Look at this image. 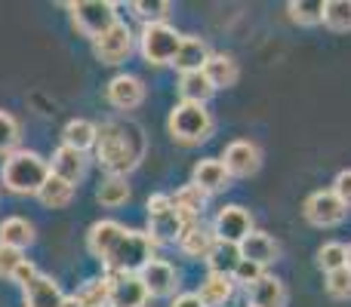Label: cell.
<instances>
[{"instance_id":"1","label":"cell","mask_w":351,"mask_h":307,"mask_svg":"<svg viewBox=\"0 0 351 307\" xmlns=\"http://www.w3.org/2000/svg\"><path fill=\"white\" fill-rule=\"evenodd\" d=\"M90 252L99 261H105L111 273H139L154 258V240L142 230H130L121 222H96L86 234Z\"/></svg>"},{"instance_id":"2","label":"cell","mask_w":351,"mask_h":307,"mask_svg":"<svg viewBox=\"0 0 351 307\" xmlns=\"http://www.w3.org/2000/svg\"><path fill=\"white\" fill-rule=\"evenodd\" d=\"M145 154V135L136 123H102L96 139V160L108 175L127 178Z\"/></svg>"},{"instance_id":"3","label":"cell","mask_w":351,"mask_h":307,"mask_svg":"<svg viewBox=\"0 0 351 307\" xmlns=\"http://www.w3.org/2000/svg\"><path fill=\"white\" fill-rule=\"evenodd\" d=\"M0 178L12 193H37L49 178V160L37 151H12L0 166Z\"/></svg>"},{"instance_id":"4","label":"cell","mask_w":351,"mask_h":307,"mask_svg":"<svg viewBox=\"0 0 351 307\" xmlns=\"http://www.w3.org/2000/svg\"><path fill=\"white\" fill-rule=\"evenodd\" d=\"M167 129H170L173 142H179V145H200V142H206L213 135L216 123H213V114L206 111V105L179 102L170 111Z\"/></svg>"},{"instance_id":"5","label":"cell","mask_w":351,"mask_h":307,"mask_svg":"<svg viewBox=\"0 0 351 307\" xmlns=\"http://www.w3.org/2000/svg\"><path fill=\"white\" fill-rule=\"evenodd\" d=\"M179 43H182V34L167 22L145 25L139 34V49L145 55V62H152V65H173L176 53H179Z\"/></svg>"},{"instance_id":"6","label":"cell","mask_w":351,"mask_h":307,"mask_svg":"<svg viewBox=\"0 0 351 307\" xmlns=\"http://www.w3.org/2000/svg\"><path fill=\"white\" fill-rule=\"evenodd\" d=\"M71 10V22L80 34L86 37H102L111 25L117 22V12H114V3L108 0H77V3H68Z\"/></svg>"},{"instance_id":"7","label":"cell","mask_w":351,"mask_h":307,"mask_svg":"<svg viewBox=\"0 0 351 307\" xmlns=\"http://www.w3.org/2000/svg\"><path fill=\"white\" fill-rule=\"evenodd\" d=\"M302 215L308 224L315 228H336V224L346 222L348 206L336 197L333 191H315L308 193V200L302 203Z\"/></svg>"},{"instance_id":"8","label":"cell","mask_w":351,"mask_h":307,"mask_svg":"<svg viewBox=\"0 0 351 307\" xmlns=\"http://www.w3.org/2000/svg\"><path fill=\"white\" fill-rule=\"evenodd\" d=\"M213 234L219 243H231V246H241L250 234H253V215H250L243 206H222L213 218Z\"/></svg>"},{"instance_id":"9","label":"cell","mask_w":351,"mask_h":307,"mask_svg":"<svg viewBox=\"0 0 351 307\" xmlns=\"http://www.w3.org/2000/svg\"><path fill=\"white\" fill-rule=\"evenodd\" d=\"M93 49H96V59L102 65H121V62H127V55L133 53V31H130V25L114 22L102 37L93 40Z\"/></svg>"},{"instance_id":"10","label":"cell","mask_w":351,"mask_h":307,"mask_svg":"<svg viewBox=\"0 0 351 307\" xmlns=\"http://www.w3.org/2000/svg\"><path fill=\"white\" fill-rule=\"evenodd\" d=\"M222 166L231 178H250V175H256L262 166L259 145H256V142H247V139L231 142V145L222 151Z\"/></svg>"},{"instance_id":"11","label":"cell","mask_w":351,"mask_h":307,"mask_svg":"<svg viewBox=\"0 0 351 307\" xmlns=\"http://www.w3.org/2000/svg\"><path fill=\"white\" fill-rule=\"evenodd\" d=\"M111 289H108V304L111 307H145L148 289L142 286L139 273H111Z\"/></svg>"},{"instance_id":"12","label":"cell","mask_w":351,"mask_h":307,"mask_svg":"<svg viewBox=\"0 0 351 307\" xmlns=\"http://www.w3.org/2000/svg\"><path fill=\"white\" fill-rule=\"evenodd\" d=\"M139 280L142 286L148 289V295L152 298H167L176 292V286H179V273H176V267L170 261L164 258H152L145 267L139 271Z\"/></svg>"},{"instance_id":"13","label":"cell","mask_w":351,"mask_h":307,"mask_svg":"<svg viewBox=\"0 0 351 307\" xmlns=\"http://www.w3.org/2000/svg\"><path fill=\"white\" fill-rule=\"evenodd\" d=\"M22 295H25V307H62V302H65L62 286L47 273H34L22 286Z\"/></svg>"},{"instance_id":"14","label":"cell","mask_w":351,"mask_h":307,"mask_svg":"<svg viewBox=\"0 0 351 307\" xmlns=\"http://www.w3.org/2000/svg\"><path fill=\"white\" fill-rule=\"evenodd\" d=\"M105 96H108V102L114 105L117 111H133V108H139L142 98H145V86H142V80L133 77V74H117V77H111Z\"/></svg>"},{"instance_id":"15","label":"cell","mask_w":351,"mask_h":307,"mask_svg":"<svg viewBox=\"0 0 351 307\" xmlns=\"http://www.w3.org/2000/svg\"><path fill=\"white\" fill-rule=\"evenodd\" d=\"M237 249H241L243 261H253V265H259V267H268L271 261L280 258V243L274 240L271 234H265V230H253Z\"/></svg>"},{"instance_id":"16","label":"cell","mask_w":351,"mask_h":307,"mask_svg":"<svg viewBox=\"0 0 351 307\" xmlns=\"http://www.w3.org/2000/svg\"><path fill=\"white\" fill-rule=\"evenodd\" d=\"M191 185H197L200 191L210 197V193H219L225 191V187L231 185V175L225 172L222 160H216V157H206V160H197L191 169Z\"/></svg>"},{"instance_id":"17","label":"cell","mask_w":351,"mask_h":307,"mask_svg":"<svg viewBox=\"0 0 351 307\" xmlns=\"http://www.w3.org/2000/svg\"><path fill=\"white\" fill-rule=\"evenodd\" d=\"M49 172L56 175V178L68 181V185H77L80 178L86 175V157L80 151H74V148L62 145L53 151V160H49Z\"/></svg>"},{"instance_id":"18","label":"cell","mask_w":351,"mask_h":307,"mask_svg":"<svg viewBox=\"0 0 351 307\" xmlns=\"http://www.w3.org/2000/svg\"><path fill=\"white\" fill-rule=\"evenodd\" d=\"M213 246H216V234H213V228H206L204 222L185 224V230H182V237H179V249L188 255V258L206 261V255L213 252Z\"/></svg>"},{"instance_id":"19","label":"cell","mask_w":351,"mask_h":307,"mask_svg":"<svg viewBox=\"0 0 351 307\" xmlns=\"http://www.w3.org/2000/svg\"><path fill=\"white\" fill-rule=\"evenodd\" d=\"M247 298H250V307H284L287 286H284V280L271 277V273H262L259 283L247 289Z\"/></svg>"},{"instance_id":"20","label":"cell","mask_w":351,"mask_h":307,"mask_svg":"<svg viewBox=\"0 0 351 307\" xmlns=\"http://www.w3.org/2000/svg\"><path fill=\"white\" fill-rule=\"evenodd\" d=\"M204 74H206V80H210L213 90H228V86H234L237 80H241V68H237V62L225 53H213L204 65Z\"/></svg>"},{"instance_id":"21","label":"cell","mask_w":351,"mask_h":307,"mask_svg":"<svg viewBox=\"0 0 351 307\" xmlns=\"http://www.w3.org/2000/svg\"><path fill=\"white\" fill-rule=\"evenodd\" d=\"M210 46H206V40L204 37H182V43H179V53H176V59H173V65L179 68L182 74L185 71H204V65H206V59H210Z\"/></svg>"},{"instance_id":"22","label":"cell","mask_w":351,"mask_h":307,"mask_svg":"<svg viewBox=\"0 0 351 307\" xmlns=\"http://www.w3.org/2000/svg\"><path fill=\"white\" fill-rule=\"evenodd\" d=\"M173 209L182 215V222L185 224H194V222H200V215H204V209H206V193L200 191L197 185H185V187H179V191L173 193Z\"/></svg>"},{"instance_id":"23","label":"cell","mask_w":351,"mask_h":307,"mask_svg":"<svg viewBox=\"0 0 351 307\" xmlns=\"http://www.w3.org/2000/svg\"><path fill=\"white\" fill-rule=\"evenodd\" d=\"M182 230H185V222H182V215L173 206L167 212H160V215H148V237L154 243H179Z\"/></svg>"},{"instance_id":"24","label":"cell","mask_w":351,"mask_h":307,"mask_svg":"<svg viewBox=\"0 0 351 307\" xmlns=\"http://www.w3.org/2000/svg\"><path fill=\"white\" fill-rule=\"evenodd\" d=\"M200 302L206 307H225L234 298V280L228 273H210V277L200 283Z\"/></svg>"},{"instance_id":"25","label":"cell","mask_w":351,"mask_h":307,"mask_svg":"<svg viewBox=\"0 0 351 307\" xmlns=\"http://www.w3.org/2000/svg\"><path fill=\"white\" fill-rule=\"evenodd\" d=\"M96 139H99V126L90 120H80V117L65 123V129H62V145L74 148V151H80V154L96 148Z\"/></svg>"},{"instance_id":"26","label":"cell","mask_w":351,"mask_h":307,"mask_svg":"<svg viewBox=\"0 0 351 307\" xmlns=\"http://www.w3.org/2000/svg\"><path fill=\"white\" fill-rule=\"evenodd\" d=\"M34 243V228H31V222H25V218L12 215V218H3L0 222V246H12V249H22L31 246Z\"/></svg>"},{"instance_id":"27","label":"cell","mask_w":351,"mask_h":307,"mask_svg":"<svg viewBox=\"0 0 351 307\" xmlns=\"http://www.w3.org/2000/svg\"><path fill=\"white\" fill-rule=\"evenodd\" d=\"M213 92H216V90L210 86V80H206L204 71H185L179 77V96H182V102L206 105Z\"/></svg>"},{"instance_id":"28","label":"cell","mask_w":351,"mask_h":307,"mask_svg":"<svg viewBox=\"0 0 351 307\" xmlns=\"http://www.w3.org/2000/svg\"><path fill=\"white\" fill-rule=\"evenodd\" d=\"M37 197H40V203L47 206V209H65V206L71 203V197H74V187L49 172V178L43 181V187L37 191Z\"/></svg>"},{"instance_id":"29","label":"cell","mask_w":351,"mask_h":307,"mask_svg":"<svg viewBox=\"0 0 351 307\" xmlns=\"http://www.w3.org/2000/svg\"><path fill=\"white\" fill-rule=\"evenodd\" d=\"M237 261H241V249L231 246V243H219L213 246V252L206 255V265H210V273H234Z\"/></svg>"},{"instance_id":"30","label":"cell","mask_w":351,"mask_h":307,"mask_svg":"<svg viewBox=\"0 0 351 307\" xmlns=\"http://www.w3.org/2000/svg\"><path fill=\"white\" fill-rule=\"evenodd\" d=\"M324 25L336 34L351 31V0H324Z\"/></svg>"},{"instance_id":"31","label":"cell","mask_w":351,"mask_h":307,"mask_svg":"<svg viewBox=\"0 0 351 307\" xmlns=\"http://www.w3.org/2000/svg\"><path fill=\"white\" fill-rule=\"evenodd\" d=\"M287 12L296 25L302 28H311V25L324 22V0H290L287 3Z\"/></svg>"},{"instance_id":"32","label":"cell","mask_w":351,"mask_h":307,"mask_svg":"<svg viewBox=\"0 0 351 307\" xmlns=\"http://www.w3.org/2000/svg\"><path fill=\"white\" fill-rule=\"evenodd\" d=\"M96 200L102 206H108V209H114V206H123L130 200V185L127 178H117V175H108V178L99 185L96 191Z\"/></svg>"},{"instance_id":"33","label":"cell","mask_w":351,"mask_h":307,"mask_svg":"<svg viewBox=\"0 0 351 307\" xmlns=\"http://www.w3.org/2000/svg\"><path fill=\"white\" fill-rule=\"evenodd\" d=\"M130 10L142 25H160L170 16V0H136L130 3Z\"/></svg>"},{"instance_id":"34","label":"cell","mask_w":351,"mask_h":307,"mask_svg":"<svg viewBox=\"0 0 351 307\" xmlns=\"http://www.w3.org/2000/svg\"><path fill=\"white\" fill-rule=\"evenodd\" d=\"M317 267H321L324 273L348 267V246H342V243H324V246L317 249Z\"/></svg>"},{"instance_id":"35","label":"cell","mask_w":351,"mask_h":307,"mask_svg":"<svg viewBox=\"0 0 351 307\" xmlns=\"http://www.w3.org/2000/svg\"><path fill=\"white\" fill-rule=\"evenodd\" d=\"M108 289H111V280L102 277V280H90V283L84 286V289H77V302L80 307H102L108 304Z\"/></svg>"},{"instance_id":"36","label":"cell","mask_w":351,"mask_h":307,"mask_svg":"<svg viewBox=\"0 0 351 307\" xmlns=\"http://www.w3.org/2000/svg\"><path fill=\"white\" fill-rule=\"evenodd\" d=\"M327 295L336 298V302H348L351 298V271L348 267H342V271H333L327 273Z\"/></svg>"},{"instance_id":"37","label":"cell","mask_w":351,"mask_h":307,"mask_svg":"<svg viewBox=\"0 0 351 307\" xmlns=\"http://www.w3.org/2000/svg\"><path fill=\"white\" fill-rule=\"evenodd\" d=\"M19 145V120L10 111H0V154L12 151Z\"/></svg>"},{"instance_id":"38","label":"cell","mask_w":351,"mask_h":307,"mask_svg":"<svg viewBox=\"0 0 351 307\" xmlns=\"http://www.w3.org/2000/svg\"><path fill=\"white\" fill-rule=\"evenodd\" d=\"M25 252L22 249H12V246H0V280H12L16 271L25 265Z\"/></svg>"},{"instance_id":"39","label":"cell","mask_w":351,"mask_h":307,"mask_svg":"<svg viewBox=\"0 0 351 307\" xmlns=\"http://www.w3.org/2000/svg\"><path fill=\"white\" fill-rule=\"evenodd\" d=\"M262 273H265V267L253 265V261H237L234 273H231V280H234V286H243V289H250V286H256L262 280Z\"/></svg>"},{"instance_id":"40","label":"cell","mask_w":351,"mask_h":307,"mask_svg":"<svg viewBox=\"0 0 351 307\" xmlns=\"http://www.w3.org/2000/svg\"><path fill=\"white\" fill-rule=\"evenodd\" d=\"M330 191H333L336 197H339L342 203H346L348 209H351V169H342V172L336 175V178H333V187H330Z\"/></svg>"},{"instance_id":"41","label":"cell","mask_w":351,"mask_h":307,"mask_svg":"<svg viewBox=\"0 0 351 307\" xmlns=\"http://www.w3.org/2000/svg\"><path fill=\"white\" fill-rule=\"evenodd\" d=\"M173 206L170 193H154V197H148V215H160V212H167Z\"/></svg>"},{"instance_id":"42","label":"cell","mask_w":351,"mask_h":307,"mask_svg":"<svg viewBox=\"0 0 351 307\" xmlns=\"http://www.w3.org/2000/svg\"><path fill=\"white\" fill-rule=\"evenodd\" d=\"M170 307H206V304L200 302L197 292H182V295H176V298H173V304H170Z\"/></svg>"},{"instance_id":"43","label":"cell","mask_w":351,"mask_h":307,"mask_svg":"<svg viewBox=\"0 0 351 307\" xmlns=\"http://www.w3.org/2000/svg\"><path fill=\"white\" fill-rule=\"evenodd\" d=\"M34 273H37V267L31 265V261H25V265H22V267H19V271H16V277H12V280H16L19 286H25V283H28L31 277H34Z\"/></svg>"},{"instance_id":"44","label":"cell","mask_w":351,"mask_h":307,"mask_svg":"<svg viewBox=\"0 0 351 307\" xmlns=\"http://www.w3.org/2000/svg\"><path fill=\"white\" fill-rule=\"evenodd\" d=\"M62 307H80V302H77V298H74V295H71V298L65 295V302H62Z\"/></svg>"},{"instance_id":"45","label":"cell","mask_w":351,"mask_h":307,"mask_svg":"<svg viewBox=\"0 0 351 307\" xmlns=\"http://www.w3.org/2000/svg\"><path fill=\"white\" fill-rule=\"evenodd\" d=\"M348 271H351V246H348Z\"/></svg>"},{"instance_id":"46","label":"cell","mask_w":351,"mask_h":307,"mask_svg":"<svg viewBox=\"0 0 351 307\" xmlns=\"http://www.w3.org/2000/svg\"><path fill=\"white\" fill-rule=\"evenodd\" d=\"M102 307H111V304H102Z\"/></svg>"}]
</instances>
